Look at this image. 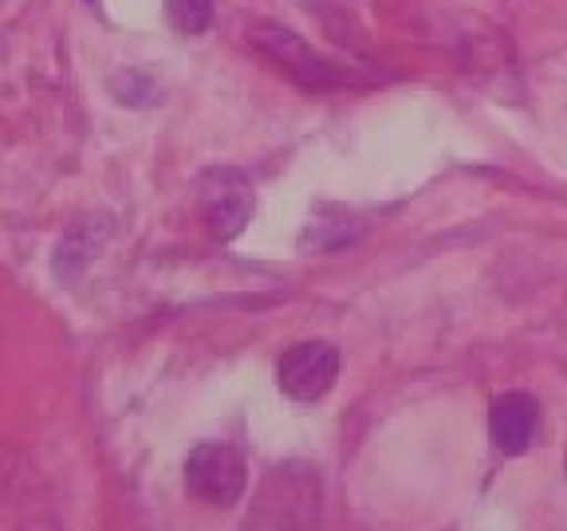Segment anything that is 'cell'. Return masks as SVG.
Here are the masks:
<instances>
[{"instance_id":"cell-1","label":"cell","mask_w":567,"mask_h":531,"mask_svg":"<svg viewBox=\"0 0 567 531\" xmlns=\"http://www.w3.org/2000/svg\"><path fill=\"white\" fill-rule=\"evenodd\" d=\"M245 40H248V48H257L268 63H276L288 80L300 83L311 95L359 83V75H354L351 67L328 60V55H319L303 35H296L292 28L276 24V20H252V24H245Z\"/></svg>"},{"instance_id":"cell-2","label":"cell","mask_w":567,"mask_h":531,"mask_svg":"<svg viewBox=\"0 0 567 531\" xmlns=\"http://www.w3.org/2000/svg\"><path fill=\"white\" fill-rule=\"evenodd\" d=\"M248 469L240 452L225 441H202L186 457V488L209 508H229L245 496Z\"/></svg>"},{"instance_id":"cell-3","label":"cell","mask_w":567,"mask_h":531,"mask_svg":"<svg viewBox=\"0 0 567 531\" xmlns=\"http://www.w3.org/2000/svg\"><path fill=\"white\" fill-rule=\"evenodd\" d=\"M202 189V221L213 240H233L252 217V181L240 169H209L197 181Z\"/></svg>"},{"instance_id":"cell-4","label":"cell","mask_w":567,"mask_h":531,"mask_svg":"<svg viewBox=\"0 0 567 531\" xmlns=\"http://www.w3.org/2000/svg\"><path fill=\"white\" fill-rule=\"evenodd\" d=\"M339 378V351L331 343H296L276 363V382L292 402H319Z\"/></svg>"},{"instance_id":"cell-5","label":"cell","mask_w":567,"mask_h":531,"mask_svg":"<svg viewBox=\"0 0 567 531\" xmlns=\"http://www.w3.org/2000/svg\"><path fill=\"white\" fill-rule=\"evenodd\" d=\"M536 429H540V406L524 389H508L488 409V437H493V449L505 457H520L536 441Z\"/></svg>"},{"instance_id":"cell-6","label":"cell","mask_w":567,"mask_h":531,"mask_svg":"<svg viewBox=\"0 0 567 531\" xmlns=\"http://www.w3.org/2000/svg\"><path fill=\"white\" fill-rule=\"evenodd\" d=\"M103 237L106 232H99L95 237V225L91 221L75 225V229L60 240V252H55V275H60V280H75V275L91 264V257H95V248L103 244Z\"/></svg>"},{"instance_id":"cell-7","label":"cell","mask_w":567,"mask_h":531,"mask_svg":"<svg viewBox=\"0 0 567 531\" xmlns=\"http://www.w3.org/2000/svg\"><path fill=\"white\" fill-rule=\"evenodd\" d=\"M166 12L182 35H202L213 20V0H166Z\"/></svg>"},{"instance_id":"cell-8","label":"cell","mask_w":567,"mask_h":531,"mask_svg":"<svg viewBox=\"0 0 567 531\" xmlns=\"http://www.w3.org/2000/svg\"><path fill=\"white\" fill-rule=\"evenodd\" d=\"M564 472H567V449H564Z\"/></svg>"}]
</instances>
